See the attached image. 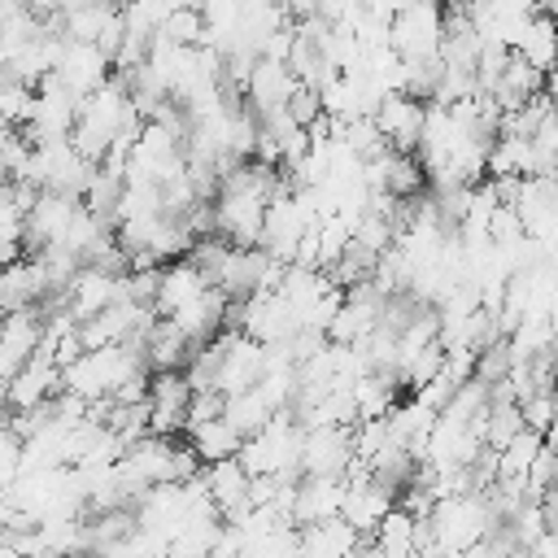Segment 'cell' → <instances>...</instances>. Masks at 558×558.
Wrapping results in <instances>:
<instances>
[{
    "instance_id": "9a60e30c",
    "label": "cell",
    "mask_w": 558,
    "mask_h": 558,
    "mask_svg": "<svg viewBox=\"0 0 558 558\" xmlns=\"http://www.w3.org/2000/svg\"><path fill=\"white\" fill-rule=\"evenodd\" d=\"M514 52L523 61H532L536 70H549L554 65V17H549V9H532L523 17V31L514 39Z\"/></svg>"
},
{
    "instance_id": "9c48e42d",
    "label": "cell",
    "mask_w": 558,
    "mask_h": 558,
    "mask_svg": "<svg viewBox=\"0 0 558 558\" xmlns=\"http://www.w3.org/2000/svg\"><path fill=\"white\" fill-rule=\"evenodd\" d=\"M340 501H344V475H301L292 484L288 519H292V527H301V523L340 514Z\"/></svg>"
},
{
    "instance_id": "277c9868",
    "label": "cell",
    "mask_w": 558,
    "mask_h": 558,
    "mask_svg": "<svg viewBox=\"0 0 558 558\" xmlns=\"http://www.w3.org/2000/svg\"><path fill=\"white\" fill-rule=\"evenodd\" d=\"M74 209H78V196L39 187L35 201H31V209L22 214V244H39V248L61 244V235H65Z\"/></svg>"
},
{
    "instance_id": "5b68a950",
    "label": "cell",
    "mask_w": 558,
    "mask_h": 558,
    "mask_svg": "<svg viewBox=\"0 0 558 558\" xmlns=\"http://www.w3.org/2000/svg\"><path fill=\"white\" fill-rule=\"evenodd\" d=\"M201 484H205L209 501L218 506L222 523H235V519L248 510V471L240 466L235 453L205 462V466H201Z\"/></svg>"
},
{
    "instance_id": "603a6c76",
    "label": "cell",
    "mask_w": 558,
    "mask_h": 558,
    "mask_svg": "<svg viewBox=\"0 0 558 558\" xmlns=\"http://www.w3.org/2000/svg\"><path fill=\"white\" fill-rule=\"evenodd\" d=\"M17 453H22V436L9 427V418L0 414V484H9L17 475Z\"/></svg>"
},
{
    "instance_id": "44dd1931",
    "label": "cell",
    "mask_w": 558,
    "mask_h": 558,
    "mask_svg": "<svg viewBox=\"0 0 558 558\" xmlns=\"http://www.w3.org/2000/svg\"><path fill=\"white\" fill-rule=\"evenodd\" d=\"M519 414H523V423L532 432L549 436V427H554V397H549V388H532L527 397H519Z\"/></svg>"
},
{
    "instance_id": "d6986e66",
    "label": "cell",
    "mask_w": 558,
    "mask_h": 558,
    "mask_svg": "<svg viewBox=\"0 0 558 558\" xmlns=\"http://www.w3.org/2000/svg\"><path fill=\"white\" fill-rule=\"evenodd\" d=\"M35 109V87L13 78L4 65H0V126H22Z\"/></svg>"
},
{
    "instance_id": "3957f363",
    "label": "cell",
    "mask_w": 558,
    "mask_h": 558,
    "mask_svg": "<svg viewBox=\"0 0 558 558\" xmlns=\"http://www.w3.org/2000/svg\"><path fill=\"white\" fill-rule=\"evenodd\" d=\"M371 122L379 131V140L397 153H414L418 148V126H423V100L410 92H384L371 109Z\"/></svg>"
},
{
    "instance_id": "d4e9b609",
    "label": "cell",
    "mask_w": 558,
    "mask_h": 558,
    "mask_svg": "<svg viewBox=\"0 0 558 558\" xmlns=\"http://www.w3.org/2000/svg\"><path fill=\"white\" fill-rule=\"evenodd\" d=\"M0 488H4V484H0Z\"/></svg>"
},
{
    "instance_id": "2e32d148",
    "label": "cell",
    "mask_w": 558,
    "mask_h": 558,
    "mask_svg": "<svg viewBox=\"0 0 558 558\" xmlns=\"http://www.w3.org/2000/svg\"><path fill=\"white\" fill-rule=\"evenodd\" d=\"M183 432H187L192 449L201 453V462L227 458V453H235V449H240V440H244V436H240L222 414H209V418H201V423H187Z\"/></svg>"
},
{
    "instance_id": "30bf717a",
    "label": "cell",
    "mask_w": 558,
    "mask_h": 558,
    "mask_svg": "<svg viewBox=\"0 0 558 558\" xmlns=\"http://www.w3.org/2000/svg\"><path fill=\"white\" fill-rule=\"evenodd\" d=\"M292 87H296V74H292L283 61H275V57H253L248 78H244V96L257 105V113L283 109L288 96H292Z\"/></svg>"
},
{
    "instance_id": "cb8c5ba5",
    "label": "cell",
    "mask_w": 558,
    "mask_h": 558,
    "mask_svg": "<svg viewBox=\"0 0 558 558\" xmlns=\"http://www.w3.org/2000/svg\"><path fill=\"white\" fill-rule=\"evenodd\" d=\"M4 410H9V405H4V379H0V414H4Z\"/></svg>"
},
{
    "instance_id": "ba28073f",
    "label": "cell",
    "mask_w": 558,
    "mask_h": 558,
    "mask_svg": "<svg viewBox=\"0 0 558 558\" xmlns=\"http://www.w3.org/2000/svg\"><path fill=\"white\" fill-rule=\"evenodd\" d=\"M122 288H118V275L92 266V262H78V270L70 275V283L61 288V305L74 314V318H92L96 310H105L109 301H118Z\"/></svg>"
},
{
    "instance_id": "52a82bcc",
    "label": "cell",
    "mask_w": 558,
    "mask_h": 558,
    "mask_svg": "<svg viewBox=\"0 0 558 558\" xmlns=\"http://www.w3.org/2000/svg\"><path fill=\"white\" fill-rule=\"evenodd\" d=\"M109 57L92 44V39H65L61 44V57H57V65H52V74L74 92V96H87L92 87H100L105 78H109Z\"/></svg>"
},
{
    "instance_id": "ac0fdd59",
    "label": "cell",
    "mask_w": 558,
    "mask_h": 558,
    "mask_svg": "<svg viewBox=\"0 0 558 558\" xmlns=\"http://www.w3.org/2000/svg\"><path fill=\"white\" fill-rule=\"evenodd\" d=\"M270 414H275V410L262 401V392H257L253 384H248V388H240V392H227V397H222V418H227V423H231L240 436L257 432V427H262Z\"/></svg>"
},
{
    "instance_id": "8fae6325",
    "label": "cell",
    "mask_w": 558,
    "mask_h": 558,
    "mask_svg": "<svg viewBox=\"0 0 558 558\" xmlns=\"http://www.w3.org/2000/svg\"><path fill=\"white\" fill-rule=\"evenodd\" d=\"M541 87H545V70H536L532 61H523V57L510 48L501 74H497L493 87H488V100H493L501 113H510V109H519V105H523L532 92H541Z\"/></svg>"
},
{
    "instance_id": "7a4b0ae2",
    "label": "cell",
    "mask_w": 558,
    "mask_h": 558,
    "mask_svg": "<svg viewBox=\"0 0 558 558\" xmlns=\"http://www.w3.org/2000/svg\"><path fill=\"white\" fill-rule=\"evenodd\" d=\"M440 4L436 0H410L388 17V48L401 61H427L440 48Z\"/></svg>"
},
{
    "instance_id": "7c38bea8",
    "label": "cell",
    "mask_w": 558,
    "mask_h": 558,
    "mask_svg": "<svg viewBox=\"0 0 558 558\" xmlns=\"http://www.w3.org/2000/svg\"><path fill=\"white\" fill-rule=\"evenodd\" d=\"M209 279H205V270L192 262V257H174L166 270H157V292H153V310L157 314H170V310H179L183 301H192L201 288H205Z\"/></svg>"
},
{
    "instance_id": "ffe728a7",
    "label": "cell",
    "mask_w": 558,
    "mask_h": 558,
    "mask_svg": "<svg viewBox=\"0 0 558 558\" xmlns=\"http://www.w3.org/2000/svg\"><path fill=\"white\" fill-rule=\"evenodd\" d=\"M440 366H445V344H440V336H436V340H427V344L401 366V379H405L410 388H418V384H427Z\"/></svg>"
},
{
    "instance_id": "e0dca14e",
    "label": "cell",
    "mask_w": 558,
    "mask_h": 558,
    "mask_svg": "<svg viewBox=\"0 0 558 558\" xmlns=\"http://www.w3.org/2000/svg\"><path fill=\"white\" fill-rule=\"evenodd\" d=\"M118 13V4L113 0H83V4H74V9H61V35L65 39H92L96 44V35L105 31V22Z\"/></svg>"
},
{
    "instance_id": "8992f818",
    "label": "cell",
    "mask_w": 558,
    "mask_h": 558,
    "mask_svg": "<svg viewBox=\"0 0 558 558\" xmlns=\"http://www.w3.org/2000/svg\"><path fill=\"white\" fill-rule=\"evenodd\" d=\"M349 453V427L340 423H314L301 432V475H340Z\"/></svg>"
},
{
    "instance_id": "7402d4cb",
    "label": "cell",
    "mask_w": 558,
    "mask_h": 558,
    "mask_svg": "<svg viewBox=\"0 0 558 558\" xmlns=\"http://www.w3.org/2000/svg\"><path fill=\"white\" fill-rule=\"evenodd\" d=\"M318 87H310V83H296L292 87V96H288V105H283V113L296 122V126H310L314 118H318Z\"/></svg>"
},
{
    "instance_id": "5bb4252c",
    "label": "cell",
    "mask_w": 558,
    "mask_h": 558,
    "mask_svg": "<svg viewBox=\"0 0 558 558\" xmlns=\"http://www.w3.org/2000/svg\"><path fill=\"white\" fill-rule=\"evenodd\" d=\"M414 532H418V519L401 506H388L384 519L375 523L371 541H375V554H388V558H405V554H418L414 549Z\"/></svg>"
},
{
    "instance_id": "4fadbf2b",
    "label": "cell",
    "mask_w": 558,
    "mask_h": 558,
    "mask_svg": "<svg viewBox=\"0 0 558 558\" xmlns=\"http://www.w3.org/2000/svg\"><path fill=\"white\" fill-rule=\"evenodd\" d=\"M140 349H144V366L170 371V366H183V362H187L192 340H187L170 318H153V327L140 336Z\"/></svg>"
},
{
    "instance_id": "6da1fadb",
    "label": "cell",
    "mask_w": 558,
    "mask_h": 558,
    "mask_svg": "<svg viewBox=\"0 0 558 558\" xmlns=\"http://www.w3.org/2000/svg\"><path fill=\"white\" fill-rule=\"evenodd\" d=\"M427 532L432 541L440 545V554H471L488 527H497L501 519L488 510V501L480 493H449V497H436L432 510H427Z\"/></svg>"
}]
</instances>
